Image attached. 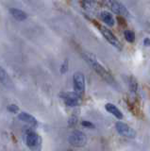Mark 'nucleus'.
I'll return each instance as SVG.
<instances>
[{
    "label": "nucleus",
    "instance_id": "obj_1",
    "mask_svg": "<svg viewBox=\"0 0 150 151\" xmlns=\"http://www.w3.org/2000/svg\"><path fill=\"white\" fill-rule=\"evenodd\" d=\"M83 57H84V60L87 61V63L89 65H91V67L95 70L98 75L101 76V77L104 79H106L108 82H113V78H111V74L108 72V71L103 67L99 63H98L95 57L92 56L91 54H88V53L83 54Z\"/></svg>",
    "mask_w": 150,
    "mask_h": 151
},
{
    "label": "nucleus",
    "instance_id": "obj_2",
    "mask_svg": "<svg viewBox=\"0 0 150 151\" xmlns=\"http://www.w3.org/2000/svg\"><path fill=\"white\" fill-rule=\"evenodd\" d=\"M26 144L31 151H41L42 149V138L39 134L34 131H27L25 135Z\"/></svg>",
    "mask_w": 150,
    "mask_h": 151
},
{
    "label": "nucleus",
    "instance_id": "obj_5",
    "mask_svg": "<svg viewBox=\"0 0 150 151\" xmlns=\"http://www.w3.org/2000/svg\"><path fill=\"white\" fill-rule=\"evenodd\" d=\"M104 2L114 13L120 14V15H124V16L129 15L128 11L125 8V6H123L121 3L116 1V0H104Z\"/></svg>",
    "mask_w": 150,
    "mask_h": 151
},
{
    "label": "nucleus",
    "instance_id": "obj_11",
    "mask_svg": "<svg viewBox=\"0 0 150 151\" xmlns=\"http://www.w3.org/2000/svg\"><path fill=\"white\" fill-rule=\"evenodd\" d=\"M10 12L12 15V17H14V19H16L17 21H24L27 19V13L25 12L21 11V9H10Z\"/></svg>",
    "mask_w": 150,
    "mask_h": 151
},
{
    "label": "nucleus",
    "instance_id": "obj_6",
    "mask_svg": "<svg viewBox=\"0 0 150 151\" xmlns=\"http://www.w3.org/2000/svg\"><path fill=\"white\" fill-rule=\"evenodd\" d=\"M98 27H99V30H100V32L102 33L103 37H104L105 39H106L108 42H109L111 45H113L114 47H116V48L120 49L121 47H122L121 42H120V41H119L118 39H117L116 36L113 34V33H112L111 30L108 29V28H106V27H102V26H99V25H98Z\"/></svg>",
    "mask_w": 150,
    "mask_h": 151
},
{
    "label": "nucleus",
    "instance_id": "obj_17",
    "mask_svg": "<svg viewBox=\"0 0 150 151\" xmlns=\"http://www.w3.org/2000/svg\"><path fill=\"white\" fill-rule=\"evenodd\" d=\"M144 45H146V46H148V45H150V39H148V38H146V39H144Z\"/></svg>",
    "mask_w": 150,
    "mask_h": 151
},
{
    "label": "nucleus",
    "instance_id": "obj_4",
    "mask_svg": "<svg viewBox=\"0 0 150 151\" xmlns=\"http://www.w3.org/2000/svg\"><path fill=\"white\" fill-rule=\"evenodd\" d=\"M115 129L117 132L126 138H135L136 137V131L128 125L125 124L123 122H117L115 124Z\"/></svg>",
    "mask_w": 150,
    "mask_h": 151
},
{
    "label": "nucleus",
    "instance_id": "obj_9",
    "mask_svg": "<svg viewBox=\"0 0 150 151\" xmlns=\"http://www.w3.org/2000/svg\"><path fill=\"white\" fill-rule=\"evenodd\" d=\"M18 119L22 122H25L26 124L29 125L31 127H36L38 125V122L35 119V117H33L31 114H29L27 112H21L18 114Z\"/></svg>",
    "mask_w": 150,
    "mask_h": 151
},
{
    "label": "nucleus",
    "instance_id": "obj_18",
    "mask_svg": "<svg viewBox=\"0 0 150 151\" xmlns=\"http://www.w3.org/2000/svg\"><path fill=\"white\" fill-rule=\"evenodd\" d=\"M66 151H73V150H66Z\"/></svg>",
    "mask_w": 150,
    "mask_h": 151
},
{
    "label": "nucleus",
    "instance_id": "obj_15",
    "mask_svg": "<svg viewBox=\"0 0 150 151\" xmlns=\"http://www.w3.org/2000/svg\"><path fill=\"white\" fill-rule=\"evenodd\" d=\"M8 110L11 112H17L18 110H19V108H18L16 105H10L8 107Z\"/></svg>",
    "mask_w": 150,
    "mask_h": 151
},
{
    "label": "nucleus",
    "instance_id": "obj_13",
    "mask_svg": "<svg viewBox=\"0 0 150 151\" xmlns=\"http://www.w3.org/2000/svg\"><path fill=\"white\" fill-rule=\"evenodd\" d=\"M1 82H2V84L5 85L6 87L9 86V83H11V80L9 79L8 75L6 74V72L4 71L3 68H1Z\"/></svg>",
    "mask_w": 150,
    "mask_h": 151
},
{
    "label": "nucleus",
    "instance_id": "obj_12",
    "mask_svg": "<svg viewBox=\"0 0 150 151\" xmlns=\"http://www.w3.org/2000/svg\"><path fill=\"white\" fill-rule=\"evenodd\" d=\"M100 18L108 26L112 27L114 25V18L111 15V13H110L109 12H102L100 13Z\"/></svg>",
    "mask_w": 150,
    "mask_h": 151
},
{
    "label": "nucleus",
    "instance_id": "obj_7",
    "mask_svg": "<svg viewBox=\"0 0 150 151\" xmlns=\"http://www.w3.org/2000/svg\"><path fill=\"white\" fill-rule=\"evenodd\" d=\"M73 81L75 91L81 96L85 91V78H84V75L80 72H77L73 77Z\"/></svg>",
    "mask_w": 150,
    "mask_h": 151
},
{
    "label": "nucleus",
    "instance_id": "obj_8",
    "mask_svg": "<svg viewBox=\"0 0 150 151\" xmlns=\"http://www.w3.org/2000/svg\"><path fill=\"white\" fill-rule=\"evenodd\" d=\"M64 103L69 107H76L80 102V94L78 93H67L62 96Z\"/></svg>",
    "mask_w": 150,
    "mask_h": 151
},
{
    "label": "nucleus",
    "instance_id": "obj_16",
    "mask_svg": "<svg viewBox=\"0 0 150 151\" xmlns=\"http://www.w3.org/2000/svg\"><path fill=\"white\" fill-rule=\"evenodd\" d=\"M81 124H82V126L86 127H92V129H95V126H93L92 123L88 122V121H83Z\"/></svg>",
    "mask_w": 150,
    "mask_h": 151
},
{
    "label": "nucleus",
    "instance_id": "obj_3",
    "mask_svg": "<svg viewBox=\"0 0 150 151\" xmlns=\"http://www.w3.org/2000/svg\"><path fill=\"white\" fill-rule=\"evenodd\" d=\"M68 142L76 147H82L87 144V136L82 131L75 130L68 137Z\"/></svg>",
    "mask_w": 150,
    "mask_h": 151
},
{
    "label": "nucleus",
    "instance_id": "obj_10",
    "mask_svg": "<svg viewBox=\"0 0 150 151\" xmlns=\"http://www.w3.org/2000/svg\"><path fill=\"white\" fill-rule=\"evenodd\" d=\"M105 108H106V110L111 113V114L114 115L117 118V119H120V120L123 119V117H124L123 113H122V111L115 105H113V104L108 103V104H106Z\"/></svg>",
    "mask_w": 150,
    "mask_h": 151
},
{
    "label": "nucleus",
    "instance_id": "obj_14",
    "mask_svg": "<svg viewBox=\"0 0 150 151\" xmlns=\"http://www.w3.org/2000/svg\"><path fill=\"white\" fill-rule=\"evenodd\" d=\"M124 35H125V39L129 42H134V39H135V35H134V33L133 31H131V30H126L125 33H124Z\"/></svg>",
    "mask_w": 150,
    "mask_h": 151
}]
</instances>
